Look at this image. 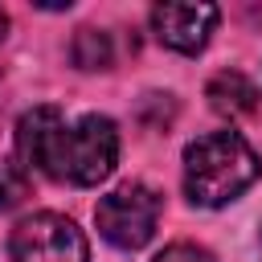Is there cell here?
Segmentation results:
<instances>
[{
  "label": "cell",
  "instance_id": "1",
  "mask_svg": "<svg viewBox=\"0 0 262 262\" xmlns=\"http://www.w3.org/2000/svg\"><path fill=\"white\" fill-rule=\"evenodd\" d=\"M16 160L25 172L94 188L119 164V127L106 115L66 123L57 106H33L16 119Z\"/></svg>",
  "mask_w": 262,
  "mask_h": 262
},
{
  "label": "cell",
  "instance_id": "2",
  "mask_svg": "<svg viewBox=\"0 0 262 262\" xmlns=\"http://www.w3.org/2000/svg\"><path fill=\"white\" fill-rule=\"evenodd\" d=\"M262 176V156L237 131H209L184 147V192L201 209L237 201Z\"/></svg>",
  "mask_w": 262,
  "mask_h": 262
},
{
  "label": "cell",
  "instance_id": "3",
  "mask_svg": "<svg viewBox=\"0 0 262 262\" xmlns=\"http://www.w3.org/2000/svg\"><path fill=\"white\" fill-rule=\"evenodd\" d=\"M94 225L115 250H143L160 225V192L143 180H123L94 205Z\"/></svg>",
  "mask_w": 262,
  "mask_h": 262
},
{
  "label": "cell",
  "instance_id": "4",
  "mask_svg": "<svg viewBox=\"0 0 262 262\" xmlns=\"http://www.w3.org/2000/svg\"><path fill=\"white\" fill-rule=\"evenodd\" d=\"M12 262H90L86 233L61 213H29L8 233Z\"/></svg>",
  "mask_w": 262,
  "mask_h": 262
},
{
  "label": "cell",
  "instance_id": "5",
  "mask_svg": "<svg viewBox=\"0 0 262 262\" xmlns=\"http://www.w3.org/2000/svg\"><path fill=\"white\" fill-rule=\"evenodd\" d=\"M221 20V8L217 4H205V0H168V4H156L151 8V33L164 49H176V53H201L213 37Z\"/></svg>",
  "mask_w": 262,
  "mask_h": 262
},
{
  "label": "cell",
  "instance_id": "6",
  "mask_svg": "<svg viewBox=\"0 0 262 262\" xmlns=\"http://www.w3.org/2000/svg\"><path fill=\"white\" fill-rule=\"evenodd\" d=\"M205 98H209V106H213L221 119H246V115H254V106H258V86H254L242 70H221V74L209 78Z\"/></svg>",
  "mask_w": 262,
  "mask_h": 262
},
{
  "label": "cell",
  "instance_id": "7",
  "mask_svg": "<svg viewBox=\"0 0 262 262\" xmlns=\"http://www.w3.org/2000/svg\"><path fill=\"white\" fill-rule=\"evenodd\" d=\"M70 61L78 70H111L115 61V45H111V33L106 29H78L74 41H70Z\"/></svg>",
  "mask_w": 262,
  "mask_h": 262
},
{
  "label": "cell",
  "instance_id": "8",
  "mask_svg": "<svg viewBox=\"0 0 262 262\" xmlns=\"http://www.w3.org/2000/svg\"><path fill=\"white\" fill-rule=\"evenodd\" d=\"M25 196H29V172L12 160H0V213L16 209Z\"/></svg>",
  "mask_w": 262,
  "mask_h": 262
},
{
  "label": "cell",
  "instance_id": "9",
  "mask_svg": "<svg viewBox=\"0 0 262 262\" xmlns=\"http://www.w3.org/2000/svg\"><path fill=\"white\" fill-rule=\"evenodd\" d=\"M151 262H217L205 246H196V242H172V246H164Z\"/></svg>",
  "mask_w": 262,
  "mask_h": 262
},
{
  "label": "cell",
  "instance_id": "10",
  "mask_svg": "<svg viewBox=\"0 0 262 262\" xmlns=\"http://www.w3.org/2000/svg\"><path fill=\"white\" fill-rule=\"evenodd\" d=\"M4 33H8V12L0 8V41H4Z\"/></svg>",
  "mask_w": 262,
  "mask_h": 262
},
{
  "label": "cell",
  "instance_id": "11",
  "mask_svg": "<svg viewBox=\"0 0 262 262\" xmlns=\"http://www.w3.org/2000/svg\"><path fill=\"white\" fill-rule=\"evenodd\" d=\"M258 254H262V229H258Z\"/></svg>",
  "mask_w": 262,
  "mask_h": 262
}]
</instances>
